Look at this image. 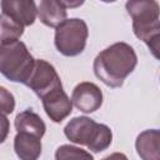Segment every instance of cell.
I'll return each instance as SVG.
<instances>
[{
	"label": "cell",
	"instance_id": "obj_11",
	"mask_svg": "<svg viewBox=\"0 0 160 160\" xmlns=\"http://www.w3.org/2000/svg\"><path fill=\"white\" fill-rule=\"evenodd\" d=\"M68 9L62 1L56 0H42L38 6V16L40 21L49 28H58L66 20Z\"/></svg>",
	"mask_w": 160,
	"mask_h": 160
},
{
	"label": "cell",
	"instance_id": "obj_10",
	"mask_svg": "<svg viewBox=\"0 0 160 160\" xmlns=\"http://www.w3.org/2000/svg\"><path fill=\"white\" fill-rule=\"evenodd\" d=\"M135 148L141 160H160V130L149 129L140 132Z\"/></svg>",
	"mask_w": 160,
	"mask_h": 160
},
{
	"label": "cell",
	"instance_id": "obj_2",
	"mask_svg": "<svg viewBox=\"0 0 160 160\" xmlns=\"http://www.w3.org/2000/svg\"><path fill=\"white\" fill-rule=\"evenodd\" d=\"M65 136L79 145H85L94 152L108 149L112 141V132L105 124H99L88 116L71 119L64 128Z\"/></svg>",
	"mask_w": 160,
	"mask_h": 160
},
{
	"label": "cell",
	"instance_id": "obj_16",
	"mask_svg": "<svg viewBox=\"0 0 160 160\" xmlns=\"http://www.w3.org/2000/svg\"><path fill=\"white\" fill-rule=\"evenodd\" d=\"M0 98H1V114L8 115L14 111L15 108V99L11 92H9L5 88H0Z\"/></svg>",
	"mask_w": 160,
	"mask_h": 160
},
{
	"label": "cell",
	"instance_id": "obj_14",
	"mask_svg": "<svg viewBox=\"0 0 160 160\" xmlns=\"http://www.w3.org/2000/svg\"><path fill=\"white\" fill-rule=\"evenodd\" d=\"M1 22V36H0V44H6L11 41H18L20 36L24 32V26L11 19L10 16L1 14L0 16Z\"/></svg>",
	"mask_w": 160,
	"mask_h": 160
},
{
	"label": "cell",
	"instance_id": "obj_18",
	"mask_svg": "<svg viewBox=\"0 0 160 160\" xmlns=\"http://www.w3.org/2000/svg\"><path fill=\"white\" fill-rule=\"evenodd\" d=\"M101 160H129V159L122 152H114V154H110L109 156H106V158H104Z\"/></svg>",
	"mask_w": 160,
	"mask_h": 160
},
{
	"label": "cell",
	"instance_id": "obj_5",
	"mask_svg": "<svg viewBox=\"0 0 160 160\" xmlns=\"http://www.w3.org/2000/svg\"><path fill=\"white\" fill-rule=\"evenodd\" d=\"M88 36V25L82 19H66L55 29L54 42L60 54L76 56L84 51Z\"/></svg>",
	"mask_w": 160,
	"mask_h": 160
},
{
	"label": "cell",
	"instance_id": "obj_9",
	"mask_svg": "<svg viewBox=\"0 0 160 160\" xmlns=\"http://www.w3.org/2000/svg\"><path fill=\"white\" fill-rule=\"evenodd\" d=\"M1 14L10 16L25 28L34 24L38 8L32 0H4L1 1Z\"/></svg>",
	"mask_w": 160,
	"mask_h": 160
},
{
	"label": "cell",
	"instance_id": "obj_17",
	"mask_svg": "<svg viewBox=\"0 0 160 160\" xmlns=\"http://www.w3.org/2000/svg\"><path fill=\"white\" fill-rule=\"evenodd\" d=\"M150 50V52L152 54V56L158 60H160V32L154 35L152 38H150L146 42H145Z\"/></svg>",
	"mask_w": 160,
	"mask_h": 160
},
{
	"label": "cell",
	"instance_id": "obj_4",
	"mask_svg": "<svg viewBox=\"0 0 160 160\" xmlns=\"http://www.w3.org/2000/svg\"><path fill=\"white\" fill-rule=\"evenodd\" d=\"M132 19V30L138 39L146 42L160 32V5L154 0H136L125 4Z\"/></svg>",
	"mask_w": 160,
	"mask_h": 160
},
{
	"label": "cell",
	"instance_id": "obj_13",
	"mask_svg": "<svg viewBox=\"0 0 160 160\" xmlns=\"http://www.w3.org/2000/svg\"><path fill=\"white\" fill-rule=\"evenodd\" d=\"M14 125L18 132L31 134L40 139L44 136L45 130H46V125L42 121V119L30 109L24 110L22 112L18 114L15 118Z\"/></svg>",
	"mask_w": 160,
	"mask_h": 160
},
{
	"label": "cell",
	"instance_id": "obj_20",
	"mask_svg": "<svg viewBox=\"0 0 160 160\" xmlns=\"http://www.w3.org/2000/svg\"><path fill=\"white\" fill-rule=\"evenodd\" d=\"M61 1H62V4L65 5V8H66V9H69V8H76V6H80V5H82V4H84V1H76V2L64 1V0H61Z\"/></svg>",
	"mask_w": 160,
	"mask_h": 160
},
{
	"label": "cell",
	"instance_id": "obj_1",
	"mask_svg": "<svg viewBox=\"0 0 160 160\" xmlns=\"http://www.w3.org/2000/svg\"><path fill=\"white\" fill-rule=\"evenodd\" d=\"M138 64L132 46L126 42H115L100 51L94 60V74L109 88H120Z\"/></svg>",
	"mask_w": 160,
	"mask_h": 160
},
{
	"label": "cell",
	"instance_id": "obj_19",
	"mask_svg": "<svg viewBox=\"0 0 160 160\" xmlns=\"http://www.w3.org/2000/svg\"><path fill=\"white\" fill-rule=\"evenodd\" d=\"M1 122H2V130H4L1 141H4L5 140V136H6V132H8V119H6V115H2L1 116Z\"/></svg>",
	"mask_w": 160,
	"mask_h": 160
},
{
	"label": "cell",
	"instance_id": "obj_6",
	"mask_svg": "<svg viewBox=\"0 0 160 160\" xmlns=\"http://www.w3.org/2000/svg\"><path fill=\"white\" fill-rule=\"evenodd\" d=\"M40 99L50 91L61 88V80L55 68L42 59H38L35 62L34 71L26 84Z\"/></svg>",
	"mask_w": 160,
	"mask_h": 160
},
{
	"label": "cell",
	"instance_id": "obj_3",
	"mask_svg": "<svg viewBox=\"0 0 160 160\" xmlns=\"http://www.w3.org/2000/svg\"><path fill=\"white\" fill-rule=\"evenodd\" d=\"M35 62L36 60L22 41L0 44V71L10 81L26 85L34 71Z\"/></svg>",
	"mask_w": 160,
	"mask_h": 160
},
{
	"label": "cell",
	"instance_id": "obj_15",
	"mask_svg": "<svg viewBox=\"0 0 160 160\" xmlns=\"http://www.w3.org/2000/svg\"><path fill=\"white\" fill-rule=\"evenodd\" d=\"M55 160H94L86 150L74 145H61L55 151Z\"/></svg>",
	"mask_w": 160,
	"mask_h": 160
},
{
	"label": "cell",
	"instance_id": "obj_7",
	"mask_svg": "<svg viewBox=\"0 0 160 160\" xmlns=\"http://www.w3.org/2000/svg\"><path fill=\"white\" fill-rule=\"evenodd\" d=\"M71 101L78 110L85 114H90L100 109L102 104V91L94 82L82 81L74 88Z\"/></svg>",
	"mask_w": 160,
	"mask_h": 160
},
{
	"label": "cell",
	"instance_id": "obj_8",
	"mask_svg": "<svg viewBox=\"0 0 160 160\" xmlns=\"http://www.w3.org/2000/svg\"><path fill=\"white\" fill-rule=\"evenodd\" d=\"M41 101L46 115L54 122H61L72 111V101L66 95L62 86L42 96Z\"/></svg>",
	"mask_w": 160,
	"mask_h": 160
},
{
	"label": "cell",
	"instance_id": "obj_12",
	"mask_svg": "<svg viewBox=\"0 0 160 160\" xmlns=\"http://www.w3.org/2000/svg\"><path fill=\"white\" fill-rule=\"evenodd\" d=\"M41 149V140L35 135L18 132L14 138V150L20 160H38Z\"/></svg>",
	"mask_w": 160,
	"mask_h": 160
}]
</instances>
